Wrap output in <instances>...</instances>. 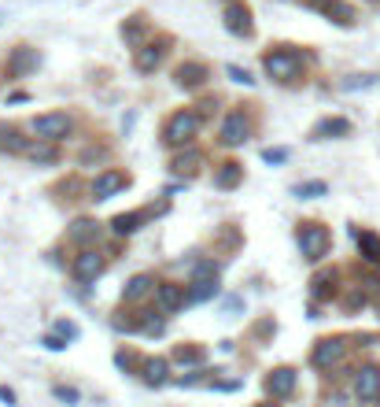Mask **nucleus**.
Wrapping results in <instances>:
<instances>
[{"label": "nucleus", "mask_w": 380, "mask_h": 407, "mask_svg": "<svg viewBox=\"0 0 380 407\" xmlns=\"http://www.w3.org/2000/svg\"><path fill=\"white\" fill-rule=\"evenodd\" d=\"M310 293H314V300H329V296L336 293V274H332V271L318 274V278L310 282Z\"/></svg>", "instance_id": "23"}, {"label": "nucleus", "mask_w": 380, "mask_h": 407, "mask_svg": "<svg viewBox=\"0 0 380 407\" xmlns=\"http://www.w3.org/2000/svg\"><path fill=\"white\" fill-rule=\"evenodd\" d=\"M296 381H299V374L292 370V367H277V370L266 374V392L281 400V396H292V392H296Z\"/></svg>", "instance_id": "8"}, {"label": "nucleus", "mask_w": 380, "mask_h": 407, "mask_svg": "<svg viewBox=\"0 0 380 407\" xmlns=\"http://www.w3.org/2000/svg\"><path fill=\"white\" fill-rule=\"evenodd\" d=\"M178 363H203V348H178Z\"/></svg>", "instance_id": "30"}, {"label": "nucleus", "mask_w": 380, "mask_h": 407, "mask_svg": "<svg viewBox=\"0 0 380 407\" xmlns=\"http://www.w3.org/2000/svg\"><path fill=\"white\" fill-rule=\"evenodd\" d=\"M325 192H329L325 181H303V186H296V197L299 200H314V197H325Z\"/></svg>", "instance_id": "29"}, {"label": "nucleus", "mask_w": 380, "mask_h": 407, "mask_svg": "<svg viewBox=\"0 0 380 407\" xmlns=\"http://www.w3.org/2000/svg\"><path fill=\"white\" fill-rule=\"evenodd\" d=\"M200 167H203V156L200 152H181V156H173V163H170V170L178 178H192Z\"/></svg>", "instance_id": "17"}, {"label": "nucleus", "mask_w": 380, "mask_h": 407, "mask_svg": "<svg viewBox=\"0 0 380 407\" xmlns=\"http://www.w3.org/2000/svg\"><path fill=\"white\" fill-rule=\"evenodd\" d=\"M296 237H299V252H303V260H310V263L325 260V252H329V244H332L329 230L318 226V222H303Z\"/></svg>", "instance_id": "2"}, {"label": "nucleus", "mask_w": 380, "mask_h": 407, "mask_svg": "<svg viewBox=\"0 0 380 407\" xmlns=\"http://www.w3.org/2000/svg\"><path fill=\"white\" fill-rule=\"evenodd\" d=\"M45 348H52V352H59V348H67V341H63L59 334H52V337H45Z\"/></svg>", "instance_id": "38"}, {"label": "nucleus", "mask_w": 380, "mask_h": 407, "mask_svg": "<svg viewBox=\"0 0 380 407\" xmlns=\"http://www.w3.org/2000/svg\"><path fill=\"white\" fill-rule=\"evenodd\" d=\"M155 300H159V311H162V315H173V311L184 304V300H189V293H184L181 285H159V289H155Z\"/></svg>", "instance_id": "15"}, {"label": "nucleus", "mask_w": 380, "mask_h": 407, "mask_svg": "<svg viewBox=\"0 0 380 407\" xmlns=\"http://www.w3.org/2000/svg\"><path fill=\"white\" fill-rule=\"evenodd\" d=\"M144 219H148V211H129V215H115V219H111V230H115V233H137Z\"/></svg>", "instance_id": "21"}, {"label": "nucleus", "mask_w": 380, "mask_h": 407, "mask_svg": "<svg viewBox=\"0 0 380 407\" xmlns=\"http://www.w3.org/2000/svg\"><path fill=\"white\" fill-rule=\"evenodd\" d=\"M347 134H351L347 119H321L314 126V141H329V137H347Z\"/></svg>", "instance_id": "16"}, {"label": "nucleus", "mask_w": 380, "mask_h": 407, "mask_svg": "<svg viewBox=\"0 0 380 407\" xmlns=\"http://www.w3.org/2000/svg\"><path fill=\"white\" fill-rule=\"evenodd\" d=\"M225 30L236 37H247L251 34V12H247L244 4H229L225 8Z\"/></svg>", "instance_id": "11"}, {"label": "nucleus", "mask_w": 380, "mask_h": 407, "mask_svg": "<svg viewBox=\"0 0 380 407\" xmlns=\"http://www.w3.org/2000/svg\"><path fill=\"white\" fill-rule=\"evenodd\" d=\"M37 67V48H26V45H19L12 56H8V74L12 78H26L30 71Z\"/></svg>", "instance_id": "10"}, {"label": "nucleus", "mask_w": 380, "mask_h": 407, "mask_svg": "<svg viewBox=\"0 0 380 407\" xmlns=\"http://www.w3.org/2000/svg\"><path fill=\"white\" fill-rule=\"evenodd\" d=\"M96 237H100V222H93V219H78L70 226V241L74 244H93Z\"/></svg>", "instance_id": "20"}, {"label": "nucleus", "mask_w": 380, "mask_h": 407, "mask_svg": "<svg viewBox=\"0 0 380 407\" xmlns=\"http://www.w3.org/2000/svg\"><path fill=\"white\" fill-rule=\"evenodd\" d=\"M173 82H178L181 89H200V85L207 82V67H203V63H181V67L173 71Z\"/></svg>", "instance_id": "14"}, {"label": "nucleus", "mask_w": 380, "mask_h": 407, "mask_svg": "<svg viewBox=\"0 0 380 407\" xmlns=\"http://www.w3.org/2000/svg\"><path fill=\"white\" fill-rule=\"evenodd\" d=\"M347 356V341H340V337H325V341H318L314 345V352H310V363L318 370H329V367H336Z\"/></svg>", "instance_id": "4"}, {"label": "nucleus", "mask_w": 380, "mask_h": 407, "mask_svg": "<svg viewBox=\"0 0 380 407\" xmlns=\"http://www.w3.org/2000/svg\"><path fill=\"white\" fill-rule=\"evenodd\" d=\"M34 134L41 137V141L56 145V141H63V137L70 134V119H67V115H63V111L41 115V119H34Z\"/></svg>", "instance_id": "5"}, {"label": "nucleus", "mask_w": 380, "mask_h": 407, "mask_svg": "<svg viewBox=\"0 0 380 407\" xmlns=\"http://www.w3.org/2000/svg\"><path fill=\"white\" fill-rule=\"evenodd\" d=\"M247 119H244V111H233L229 119L222 123V145H229V148H236V145H244L247 141Z\"/></svg>", "instance_id": "9"}, {"label": "nucleus", "mask_w": 380, "mask_h": 407, "mask_svg": "<svg viewBox=\"0 0 380 407\" xmlns=\"http://www.w3.org/2000/svg\"><path fill=\"white\" fill-rule=\"evenodd\" d=\"M56 396L67 404H78V389H67V385H56Z\"/></svg>", "instance_id": "36"}, {"label": "nucleus", "mask_w": 380, "mask_h": 407, "mask_svg": "<svg viewBox=\"0 0 380 407\" xmlns=\"http://www.w3.org/2000/svg\"><path fill=\"white\" fill-rule=\"evenodd\" d=\"M162 56H167V41H151V45L137 48V71L140 74H151L162 63Z\"/></svg>", "instance_id": "13"}, {"label": "nucleus", "mask_w": 380, "mask_h": 407, "mask_svg": "<svg viewBox=\"0 0 380 407\" xmlns=\"http://www.w3.org/2000/svg\"><path fill=\"white\" fill-rule=\"evenodd\" d=\"M225 74H229L233 82H240V85H255V78H251V74H247L244 67H233V63H229V67H225Z\"/></svg>", "instance_id": "32"}, {"label": "nucleus", "mask_w": 380, "mask_h": 407, "mask_svg": "<svg viewBox=\"0 0 380 407\" xmlns=\"http://www.w3.org/2000/svg\"><path fill=\"white\" fill-rule=\"evenodd\" d=\"M325 15L336 19L340 26H351V23H354V12H351V8H343V4H336V0H329V4H325Z\"/></svg>", "instance_id": "28"}, {"label": "nucleus", "mask_w": 380, "mask_h": 407, "mask_svg": "<svg viewBox=\"0 0 380 407\" xmlns=\"http://www.w3.org/2000/svg\"><path fill=\"white\" fill-rule=\"evenodd\" d=\"M144 30H148V19H144V15H133V19L122 26V37L129 41V45H137V41L144 37Z\"/></svg>", "instance_id": "27"}, {"label": "nucleus", "mask_w": 380, "mask_h": 407, "mask_svg": "<svg viewBox=\"0 0 380 407\" xmlns=\"http://www.w3.org/2000/svg\"><path fill=\"white\" fill-rule=\"evenodd\" d=\"M218 293L214 278H192V289H189V304H200V300H211Z\"/></svg>", "instance_id": "22"}, {"label": "nucleus", "mask_w": 380, "mask_h": 407, "mask_svg": "<svg viewBox=\"0 0 380 407\" xmlns=\"http://www.w3.org/2000/svg\"><path fill=\"white\" fill-rule=\"evenodd\" d=\"M30 159H37V163H52L56 152H52V148H30Z\"/></svg>", "instance_id": "35"}, {"label": "nucleus", "mask_w": 380, "mask_h": 407, "mask_svg": "<svg viewBox=\"0 0 380 407\" xmlns=\"http://www.w3.org/2000/svg\"><path fill=\"white\" fill-rule=\"evenodd\" d=\"M263 159H266V163H285V159H288V148H266Z\"/></svg>", "instance_id": "34"}, {"label": "nucleus", "mask_w": 380, "mask_h": 407, "mask_svg": "<svg viewBox=\"0 0 380 407\" xmlns=\"http://www.w3.org/2000/svg\"><path fill=\"white\" fill-rule=\"evenodd\" d=\"M70 271H74V278H78V282H96V274L104 271V260H100V255H96V252H89V248H85V252L78 255V260H74V266H70Z\"/></svg>", "instance_id": "12"}, {"label": "nucleus", "mask_w": 380, "mask_h": 407, "mask_svg": "<svg viewBox=\"0 0 380 407\" xmlns=\"http://www.w3.org/2000/svg\"><path fill=\"white\" fill-rule=\"evenodd\" d=\"M244 181V167L240 163H222L218 170H214V186L218 189H236Z\"/></svg>", "instance_id": "18"}, {"label": "nucleus", "mask_w": 380, "mask_h": 407, "mask_svg": "<svg viewBox=\"0 0 380 407\" xmlns=\"http://www.w3.org/2000/svg\"><path fill=\"white\" fill-rule=\"evenodd\" d=\"M148 293H155V278H151V274H137L133 278V282H129L126 285V300H129V304H137V300H144Z\"/></svg>", "instance_id": "19"}, {"label": "nucleus", "mask_w": 380, "mask_h": 407, "mask_svg": "<svg viewBox=\"0 0 380 407\" xmlns=\"http://www.w3.org/2000/svg\"><path fill=\"white\" fill-rule=\"evenodd\" d=\"M354 392L362 404H380V370L377 367H362L354 374Z\"/></svg>", "instance_id": "6"}, {"label": "nucleus", "mask_w": 380, "mask_h": 407, "mask_svg": "<svg viewBox=\"0 0 380 407\" xmlns=\"http://www.w3.org/2000/svg\"><path fill=\"white\" fill-rule=\"evenodd\" d=\"M196 130H200V115L196 111H178V115L167 119V126H162V141H167L170 148L189 145L192 137H196Z\"/></svg>", "instance_id": "3"}, {"label": "nucleus", "mask_w": 380, "mask_h": 407, "mask_svg": "<svg viewBox=\"0 0 380 407\" xmlns=\"http://www.w3.org/2000/svg\"><path fill=\"white\" fill-rule=\"evenodd\" d=\"M0 400H4V404H15V392L8 389V385H4V389H0Z\"/></svg>", "instance_id": "39"}, {"label": "nucleus", "mask_w": 380, "mask_h": 407, "mask_svg": "<svg viewBox=\"0 0 380 407\" xmlns=\"http://www.w3.org/2000/svg\"><path fill=\"white\" fill-rule=\"evenodd\" d=\"M358 85H377V78L373 74H354V78L343 82V89H358Z\"/></svg>", "instance_id": "33"}, {"label": "nucleus", "mask_w": 380, "mask_h": 407, "mask_svg": "<svg viewBox=\"0 0 380 407\" xmlns=\"http://www.w3.org/2000/svg\"><path fill=\"white\" fill-rule=\"evenodd\" d=\"M56 334H59V337H67V341H74V337H78V326H74V323H59V326H56Z\"/></svg>", "instance_id": "37"}, {"label": "nucleus", "mask_w": 380, "mask_h": 407, "mask_svg": "<svg viewBox=\"0 0 380 407\" xmlns=\"http://www.w3.org/2000/svg\"><path fill=\"white\" fill-rule=\"evenodd\" d=\"M263 67H266L269 78H277V82H296L303 74V56L296 48H277V52H269V56H266Z\"/></svg>", "instance_id": "1"}, {"label": "nucleus", "mask_w": 380, "mask_h": 407, "mask_svg": "<svg viewBox=\"0 0 380 407\" xmlns=\"http://www.w3.org/2000/svg\"><path fill=\"white\" fill-rule=\"evenodd\" d=\"M167 359H144V381L148 385H162L167 381Z\"/></svg>", "instance_id": "24"}, {"label": "nucleus", "mask_w": 380, "mask_h": 407, "mask_svg": "<svg viewBox=\"0 0 380 407\" xmlns=\"http://www.w3.org/2000/svg\"><path fill=\"white\" fill-rule=\"evenodd\" d=\"M358 248L369 263H380V237L377 233H358Z\"/></svg>", "instance_id": "25"}, {"label": "nucleus", "mask_w": 380, "mask_h": 407, "mask_svg": "<svg viewBox=\"0 0 380 407\" xmlns=\"http://www.w3.org/2000/svg\"><path fill=\"white\" fill-rule=\"evenodd\" d=\"M0 148H4V152H30L26 137L19 130H4V134H0Z\"/></svg>", "instance_id": "26"}, {"label": "nucleus", "mask_w": 380, "mask_h": 407, "mask_svg": "<svg viewBox=\"0 0 380 407\" xmlns=\"http://www.w3.org/2000/svg\"><path fill=\"white\" fill-rule=\"evenodd\" d=\"M192 278H218V263H211V260L196 263V271H192Z\"/></svg>", "instance_id": "31"}, {"label": "nucleus", "mask_w": 380, "mask_h": 407, "mask_svg": "<svg viewBox=\"0 0 380 407\" xmlns=\"http://www.w3.org/2000/svg\"><path fill=\"white\" fill-rule=\"evenodd\" d=\"M126 186H129L126 170H104V174L93 181V200H111L115 192H122Z\"/></svg>", "instance_id": "7"}]
</instances>
